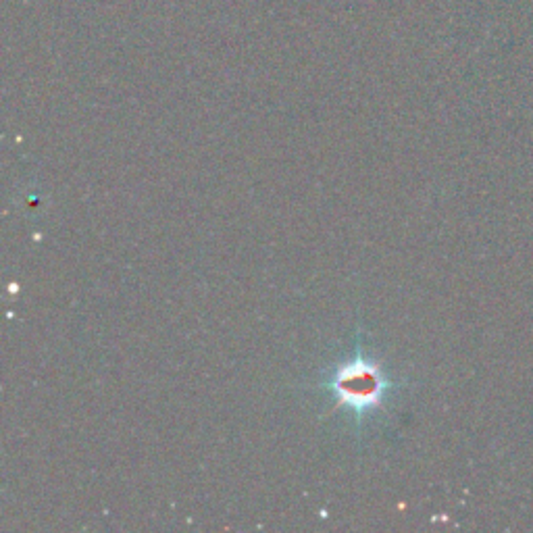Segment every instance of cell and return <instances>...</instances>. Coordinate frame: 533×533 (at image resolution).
<instances>
[{"label": "cell", "mask_w": 533, "mask_h": 533, "mask_svg": "<svg viewBox=\"0 0 533 533\" xmlns=\"http://www.w3.org/2000/svg\"><path fill=\"white\" fill-rule=\"evenodd\" d=\"M321 388L332 394L338 409H346L354 415V421L363 425L386 409L396 390V382L388 369L365 352L359 342L352 357L327 369Z\"/></svg>", "instance_id": "1"}]
</instances>
